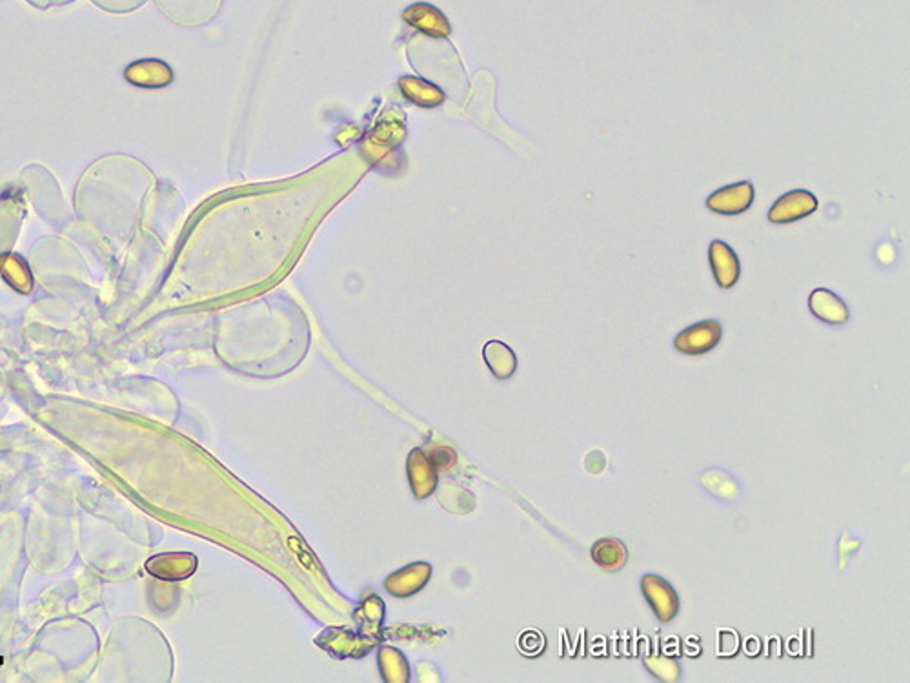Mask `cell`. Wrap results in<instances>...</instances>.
Returning <instances> with one entry per match:
<instances>
[{
	"label": "cell",
	"mask_w": 910,
	"mask_h": 683,
	"mask_svg": "<svg viewBox=\"0 0 910 683\" xmlns=\"http://www.w3.org/2000/svg\"><path fill=\"white\" fill-rule=\"evenodd\" d=\"M754 195L755 191L750 181L734 182L714 191L711 198L706 199V208L720 215H739L752 207Z\"/></svg>",
	"instance_id": "cell-4"
},
{
	"label": "cell",
	"mask_w": 910,
	"mask_h": 683,
	"mask_svg": "<svg viewBox=\"0 0 910 683\" xmlns=\"http://www.w3.org/2000/svg\"><path fill=\"white\" fill-rule=\"evenodd\" d=\"M739 649V637L736 634V630L732 628H721L720 630V649H718V654L721 658H727V656H734Z\"/></svg>",
	"instance_id": "cell-13"
},
{
	"label": "cell",
	"mask_w": 910,
	"mask_h": 683,
	"mask_svg": "<svg viewBox=\"0 0 910 683\" xmlns=\"http://www.w3.org/2000/svg\"><path fill=\"white\" fill-rule=\"evenodd\" d=\"M592 560L604 572H618L627 565L628 551L618 538H602L592 545Z\"/></svg>",
	"instance_id": "cell-8"
},
{
	"label": "cell",
	"mask_w": 910,
	"mask_h": 683,
	"mask_svg": "<svg viewBox=\"0 0 910 683\" xmlns=\"http://www.w3.org/2000/svg\"><path fill=\"white\" fill-rule=\"evenodd\" d=\"M486 358L492 370L499 377H509L516 370V356L514 352L502 343H490L486 347Z\"/></svg>",
	"instance_id": "cell-10"
},
{
	"label": "cell",
	"mask_w": 910,
	"mask_h": 683,
	"mask_svg": "<svg viewBox=\"0 0 910 683\" xmlns=\"http://www.w3.org/2000/svg\"><path fill=\"white\" fill-rule=\"evenodd\" d=\"M699 485L706 493L723 502H736L741 496V486L729 472L721 468H709L699 476Z\"/></svg>",
	"instance_id": "cell-9"
},
{
	"label": "cell",
	"mask_w": 910,
	"mask_h": 683,
	"mask_svg": "<svg viewBox=\"0 0 910 683\" xmlns=\"http://www.w3.org/2000/svg\"><path fill=\"white\" fill-rule=\"evenodd\" d=\"M402 19L407 21L410 26H414L432 37H448L451 31L448 19L437 8H434L430 4L419 3V4L407 8L402 13Z\"/></svg>",
	"instance_id": "cell-7"
},
{
	"label": "cell",
	"mask_w": 910,
	"mask_h": 683,
	"mask_svg": "<svg viewBox=\"0 0 910 683\" xmlns=\"http://www.w3.org/2000/svg\"><path fill=\"white\" fill-rule=\"evenodd\" d=\"M645 665L652 676L663 681H678L681 678V667L676 660L667 658L663 654H648L645 656Z\"/></svg>",
	"instance_id": "cell-12"
},
{
	"label": "cell",
	"mask_w": 910,
	"mask_h": 683,
	"mask_svg": "<svg viewBox=\"0 0 910 683\" xmlns=\"http://www.w3.org/2000/svg\"><path fill=\"white\" fill-rule=\"evenodd\" d=\"M808 308H811L813 316L827 325H845L850 317L845 301L827 288H816L813 291L808 298Z\"/></svg>",
	"instance_id": "cell-6"
},
{
	"label": "cell",
	"mask_w": 910,
	"mask_h": 683,
	"mask_svg": "<svg viewBox=\"0 0 910 683\" xmlns=\"http://www.w3.org/2000/svg\"><path fill=\"white\" fill-rule=\"evenodd\" d=\"M709 261H711V268L714 272L716 282L723 290L732 288L739 281V275H741L739 257L736 256V252L727 245L725 240H712L711 242V247H709Z\"/></svg>",
	"instance_id": "cell-5"
},
{
	"label": "cell",
	"mask_w": 910,
	"mask_h": 683,
	"mask_svg": "<svg viewBox=\"0 0 910 683\" xmlns=\"http://www.w3.org/2000/svg\"><path fill=\"white\" fill-rule=\"evenodd\" d=\"M400 88L404 89V93H407V97H410V99L416 101L417 105L432 106V105H439L442 101L439 89L430 86V84H426V82H423V80L402 79L400 80Z\"/></svg>",
	"instance_id": "cell-11"
},
{
	"label": "cell",
	"mask_w": 910,
	"mask_h": 683,
	"mask_svg": "<svg viewBox=\"0 0 910 683\" xmlns=\"http://www.w3.org/2000/svg\"><path fill=\"white\" fill-rule=\"evenodd\" d=\"M818 210L816 195L806 190H792L772 205L769 210V221L772 224H788L799 219L813 215Z\"/></svg>",
	"instance_id": "cell-3"
},
{
	"label": "cell",
	"mask_w": 910,
	"mask_h": 683,
	"mask_svg": "<svg viewBox=\"0 0 910 683\" xmlns=\"http://www.w3.org/2000/svg\"><path fill=\"white\" fill-rule=\"evenodd\" d=\"M721 335H723L721 323L716 319H706L679 332L674 339V347L681 354L701 356L714 350L720 345Z\"/></svg>",
	"instance_id": "cell-1"
},
{
	"label": "cell",
	"mask_w": 910,
	"mask_h": 683,
	"mask_svg": "<svg viewBox=\"0 0 910 683\" xmlns=\"http://www.w3.org/2000/svg\"><path fill=\"white\" fill-rule=\"evenodd\" d=\"M519 647L523 653H528V654H537L544 649V638L541 632H535V630H528L525 634H521L519 638Z\"/></svg>",
	"instance_id": "cell-14"
},
{
	"label": "cell",
	"mask_w": 910,
	"mask_h": 683,
	"mask_svg": "<svg viewBox=\"0 0 910 683\" xmlns=\"http://www.w3.org/2000/svg\"><path fill=\"white\" fill-rule=\"evenodd\" d=\"M641 591L655 618L661 623L672 621L679 612V598L672 585L655 574H645L641 578Z\"/></svg>",
	"instance_id": "cell-2"
}]
</instances>
